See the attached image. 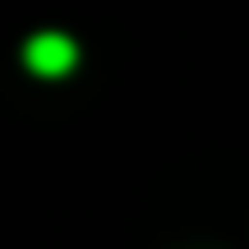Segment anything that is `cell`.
Instances as JSON below:
<instances>
[{
    "instance_id": "6da1fadb",
    "label": "cell",
    "mask_w": 249,
    "mask_h": 249,
    "mask_svg": "<svg viewBox=\"0 0 249 249\" xmlns=\"http://www.w3.org/2000/svg\"><path fill=\"white\" fill-rule=\"evenodd\" d=\"M23 65L37 79H65V74L79 65V42L60 28H42L23 42Z\"/></svg>"
}]
</instances>
